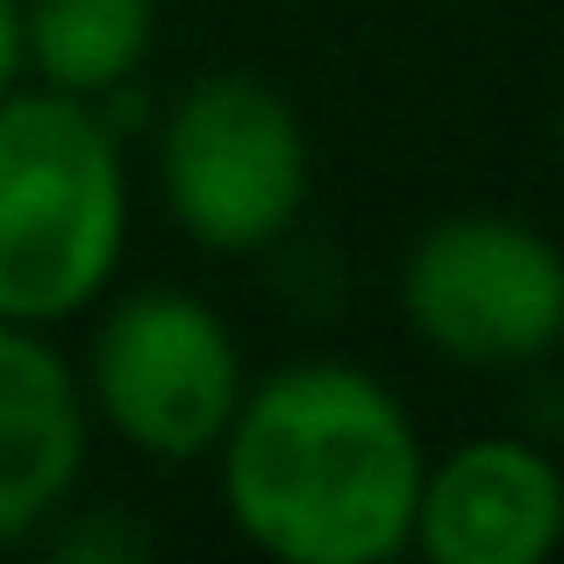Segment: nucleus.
I'll return each instance as SVG.
<instances>
[{
  "label": "nucleus",
  "mask_w": 564,
  "mask_h": 564,
  "mask_svg": "<svg viewBox=\"0 0 564 564\" xmlns=\"http://www.w3.org/2000/svg\"><path fill=\"white\" fill-rule=\"evenodd\" d=\"M408 551L429 564H543L564 551V465L529 436H465L422 465Z\"/></svg>",
  "instance_id": "obj_6"
},
{
  "label": "nucleus",
  "mask_w": 564,
  "mask_h": 564,
  "mask_svg": "<svg viewBox=\"0 0 564 564\" xmlns=\"http://www.w3.org/2000/svg\"><path fill=\"white\" fill-rule=\"evenodd\" d=\"M158 51V0H22V72L79 100L143 79Z\"/></svg>",
  "instance_id": "obj_8"
},
{
  "label": "nucleus",
  "mask_w": 564,
  "mask_h": 564,
  "mask_svg": "<svg viewBox=\"0 0 564 564\" xmlns=\"http://www.w3.org/2000/svg\"><path fill=\"white\" fill-rule=\"evenodd\" d=\"M36 543L51 557H72V564H137V557L158 551L151 529H143L129 508H108V500H100V508H79V500H72Z\"/></svg>",
  "instance_id": "obj_9"
},
{
  "label": "nucleus",
  "mask_w": 564,
  "mask_h": 564,
  "mask_svg": "<svg viewBox=\"0 0 564 564\" xmlns=\"http://www.w3.org/2000/svg\"><path fill=\"white\" fill-rule=\"evenodd\" d=\"M429 443L408 400L350 358L250 372L215 443L229 529L272 564L408 557Z\"/></svg>",
  "instance_id": "obj_1"
},
{
  "label": "nucleus",
  "mask_w": 564,
  "mask_h": 564,
  "mask_svg": "<svg viewBox=\"0 0 564 564\" xmlns=\"http://www.w3.org/2000/svg\"><path fill=\"white\" fill-rule=\"evenodd\" d=\"M22 79V0H0V94Z\"/></svg>",
  "instance_id": "obj_10"
},
{
  "label": "nucleus",
  "mask_w": 564,
  "mask_h": 564,
  "mask_svg": "<svg viewBox=\"0 0 564 564\" xmlns=\"http://www.w3.org/2000/svg\"><path fill=\"white\" fill-rule=\"evenodd\" d=\"M400 322L457 372H529L564 350V243L500 207L436 215L400 258Z\"/></svg>",
  "instance_id": "obj_5"
},
{
  "label": "nucleus",
  "mask_w": 564,
  "mask_h": 564,
  "mask_svg": "<svg viewBox=\"0 0 564 564\" xmlns=\"http://www.w3.org/2000/svg\"><path fill=\"white\" fill-rule=\"evenodd\" d=\"M158 193L207 258H264L315 193L307 122L258 72H200L158 115Z\"/></svg>",
  "instance_id": "obj_3"
},
{
  "label": "nucleus",
  "mask_w": 564,
  "mask_h": 564,
  "mask_svg": "<svg viewBox=\"0 0 564 564\" xmlns=\"http://www.w3.org/2000/svg\"><path fill=\"white\" fill-rule=\"evenodd\" d=\"M557 158H564V108H557Z\"/></svg>",
  "instance_id": "obj_11"
},
{
  "label": "nucleus",
  "mask_w": 564,
  "mask_h": 564,
  "mask_svg": "<svg viewBox=\"0 0 564 564\" xmlns=\"http://www.w3.org/2000/svg\"><path fill=\"white\" fill-rule=\"evenodd\" d=\"M86 315H94V329L72 365L86 414L151 465L215 457L221 429L250 386L229 315L186 286H108Z\"/></svg>",
  "instance_id": "obj_4"
},
{
  "label": "nucleus",
  "mask_w": 564,
  "mask_h": 564,
  "mask_svg": "<svg viewBox=\"0 0 564 564\" xmlns=\"http://www.w3.org/2000/svg\"><path fill=\"white\" fill-rule=\"evenodd\" d=\"M94 414L51 329L0 322V551L36 543L79 500Z\"/></svg>",
  "instance_id": "obj_7"
},
{
  "label": "nucleus",
  "mask_w": 564,
  "mask_h": 564,
  "mask_svg": "<svg viewBox=\"0 0 564 564\" xmlns=\"http://www.w3.org/2000/svg\"><path fill=\"white\" fill-rule=\"evenodd\" d=\"M129 215V158L108 108L14 79L0 94V322H79L122 272Z\"/></svg>",
  "instance_id": "obj_2"
}]
</instances>
